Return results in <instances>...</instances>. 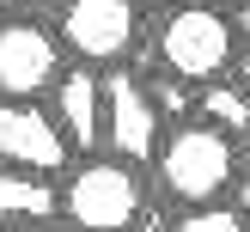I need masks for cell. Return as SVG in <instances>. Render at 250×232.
I'll list each match as a JSON object with an SVG mask.
<instances>
[{"label": "cell", "mask_w": 250, "mask_h": 232, "mask_svg": "<svg viewBox=\"0 0 250 232\" xmlns=\"http://www.w3.org/2000/svg\"><path fill=\"white\" fill-rule=\"evenodd\" d=\"M153 171H159V190L177 208L220 202L238 183V134L208 122V116H183L165 128V141L153 153Z\"/></svg>", "instance_id": "6da1fadb"}, {"label": "cell", "mask_w": 250, "mask_h": 232, "mask_svg": "<svg viewBox=\"0 0 250 232\" xmlns=\"http://www.w3.org/2000/svg\"><path fill=\"white\" fill-rule=\"evenodd\" d=\"M238 49H244V31L220 0H171L165 19L153 31V55L159 67L183 73V80H220V73L238 67Z\"/></svg>", "instance_id": "7a4b0ae2"}, {"label": "cell", "mask_w": 250, "mask_h": 232, "mask_svg": "<svg viewBox=\"0 0 250 232\" xmlns=\"http://www.w3.org/2000/svg\"><path fill=\"white\" fill-rule=\"evenodd\" d=\"M146 214V183L141 165L116 153H85L80 165H67L61 177V220L85 232H122V226H141Z\"/></svg>", "instance_id": "3957f363"}, {"label": "cell", "mask_w": 250, "mask_h": 232, "mask_svg": "<svg viewBox=\"0 0 250 232\" xmlns=\"http://www.w3.org/2000/svg\"><path fill=\"white\" fill-rule=\"evenodd\" d=\"M141 0H61L55 37L73 61L85 67H122L141 43Z\"/></svg>", "instance_id": "277c9868"}, {"label": "cell", "mask_w": 250, "mask_h": 232, "mask_svg": "<svg viewBox=\"0 0 250 232\" xmlns=\"http://www.w3.org/2000/svg\"><path fill=\"white\" fill-rule=\"evenodd\" d=\"M165 110L146 92V73L104 67V153L128 159V165H153L159 141H165Z\"/></svg>", "instance_id": "5b68a950"}, {"label": "cell", "mask_w": 250, "mask_h": 232, "mask_svg": "<svg viewBox=\"0 0 250 232\" xmlns=\"http://www.w3.org/2000/svg\"><path fill=\"white\" fill-rule=\"evenodd\" d=\"M61 67H67V49L55 24L0 12V98H49Z\"/></svg>", "instance_id": "8992f818"}, {"label": "cell", "mask_w": 250, "mask_h": 232, "mask_svg": "<svg viewBox=\"0 0 250 232\" xmlns=\"http://www.w3.org/2000/svg\"><path fill=\"white\" fill-rule=\"evenodd\" d=\"M73 141L61 134L55 110L37 98H0V165L19 171H67Z\"/></svg>", "instance_id": "52a82bcc"}, {"label": "cell", "mask_w": 250, "mask_h": 232, "mask_svg": "<svg viewBox=\"0 0 250 232\" xmlns=\"http://www.w3.org/2000/svg\"><path fill=\"white\" fill-rule=\"evenodd\" d=\"M49 110H55L61 134H67L80 153H98V147H104V73L98 67H85V61L61 67L55 85H49Z\"/></svg>", "instance_id": "ba28073f"}, {"label": "cell", "mask_w": 250, "mask_h": 232, "mask_svg": "<svg viewBox=\"0 0 250 232\" xmlns=\"http://www.w3.org/2000/svg\"><path fill=\"white\" fill-rule=\"evenodd\" d=\"M61 214V183L49 171L0 165V226H49Z\"/></svg>", "instance_id": "9c48e42d"}, {"label": "cell", "mask_w": 250, "mask_h": 232, "mask_svg": "<svg viewBox=\"0 0 250 232\" xmlns=\"http://www.w3.org/2000/svg\"><path fill=\"white\" fill-rule=\"evenodd\" d=\"M195 116L220 122V128H232V134H250V85L244 80L232 85V73L202 80V85H195Z\"/></svg>", "instance_id": "30bf717a"}, {"label": "cell", "mask_w": 250, "mask_h": 232, "mask_svg": "<svg viewBox=\"0 0 250 232\" xmlns=\"http://www.w3.org/2000/svg\"><path fill=\"white\" fill-rule=\"evenodd\" d=\"M171 226H177V232H244L250 220L238 214V202H226V195H220V202H195V208H183Z\"/></svg>", "instance_id": "8fae6325"}, {"label": "cell", "mask_w": 250, "mask_h": 232, "mask_svg": "<svg viewBox=\"0 0 250 232\" xmlns=\"http://www.w3.org/2000/svg\"><path fill=\"white\" fill-rule=\"evenodd\" d=\"M232 195H238V214L250 220V171H244V177H238V183H232Z\"/></svg>", "instance_id": "7c38bea8"}, {"label": "cell", "mask_w": 250, "mask_h": 232, "mask_svg": "<svg viewBox=\"0 0 250 232\" xmlns=\"http://www.w3.org/2000/svg\"><path fill=\"white\" fill-rule=\"evenodd\" d=\"M232 19H238V31H244V43H250V0H238V12H232Z\"/></svg>", "instance_id": "4fadbf2b"}, {"label": "cell", "mask_w": 250, "mask_h": 232, "mask_svg": "<svg viewBox=\"0 0 250 232\" xmlns=\"http://www.w3.org/2000/svg\"><path fill=\"white\" fill-rule=\"evenodd\" d=\"M238 80H244V85H250V43H244V49H238Z\"/></svg>", "instance_id": "5bb4252c"}, {"label": "cell", "mask_w": 250, "mask_h": 232, "mask_svg": "<svg viewBox=\"0 0 250 232\" xmlns=\"http://www.w3.org/2000/svg\"><path fill=\"white\" fill-rule=\"evenodd\" d=\"M31 6H61V0H31Z\"/></svg>", "instance_id": "9a60e30c"}, {"label": "cell", "mask_w": 250, "mask_h": 232, "mask_svg": "<svg viewBox=\"0 0 250 232\" xmlns=\"http://www.w3.org/2000/svg\"><path fill=\"white\" fill-rule=\"evenodd\" d=\"M220 6H238V0H220Z\"/></svg>", "instance_id": "2e32d148"}, {"label": "cell", "mask_w": 250, "mask_h": 232, "mask_svg": "<svg viewBox=\"0 0 250 232\" xmlns=\"http://www.w3.org/2000/svg\"><path fill=\"white\" fill-rule=\"evenodd\" d=\"M0 12H6V0H0Z\"/></svg>", "instance_id": "e0dca14e"}, {"label": "cell", "mask_w": 250, "mask_h": 232, "mask_svg": "<svg viewBox=\"0 0 250 232\" xmlns=\"http://www.w3.org/2000/svg\"><path fill=\"white\" fill-rule=\"evenodd\" d=\"M159 6H171V0H159Z\"/></svg>", "instance_id": "ac0fdd59"}]
</instances>
